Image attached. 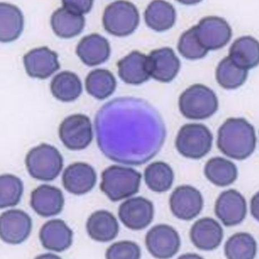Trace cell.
<instances>
[{"label": "cell", "mask_w": 259, "mask_h": 259, "mask_svg": "<svg viewBox=\"0 0 259 259\" xmlns=\"http://www.w3.org/2000/svg\"><path fill=\"white\" fill-rule=\"evenodd\" d=\"M97 141L107 158L124 165L139 166L151 160L165 141L160 117L138 99L119 98L104 105L95 120Z\"/></svg>", "instance_id": "1"}, {"label": "cell", "mask_w": 259, "mask_h": 259, "mask_svg": "<svg viewBox=\"0 0 259 259\" xmlns=\"http://www.w3.org/2000/svg\"><path fill=\"white\" fill-rule=\"evenodd\" d=\"M256 141L255 128L246 119L231 118L219 129L217 146L224 155L242 161L255 151Z\"/></svg>", "instance_id": "2"}, {"label": "cell", "mask_w": 259, "mask_h": 259, "mask_svg": "<svg viewBox=\"0 0 259 259\" xmlns=\"http://www.w3.org/2000/svg\"><path fill=\"white\" fill-rule=\"evenodd\" d=\"M102 179L101 191L109 200L117 202L138 192L142 174L133 168L113 165L104 170Z\"/></svg>", "instance_id": "3"}, {"label": "cell", "mask_w": 259, "mask_h": 259, "mask_svg": "<svg viewBox=\"0 0 259 259\" xmlns=\"http://www.w3.org/2000/svg\"><path fill=\"white\" fill-rule=\"evenodd\" d=\"M179 106L187 118L201 120L210 117L218 109V99L211 89L195 84L186 89L179 98Z\"/></svg>", "instance_id": "4"}, {"label": "cell", "mask_w": 259, "mask_h": 259, "mask_svg": "<svg viewBox=\"0 0 259 259\" xmlns=\"http://www.w3.org/2000/svg\"><path fill=\"white\" fill-rule=\"evenodd\" d=\"M26 165L32 177L39 181L49 182L54 180L62 171L63 159L56 147L44 143L28 153Z\"/></svg>", "instance_id": "5"}, {"label": "cell", "mask_w": 259, "mask_h": 259, "mask_svg": "<svg viewBox=\"0 0 259 259\" xmlns=\"http://www.w3.org/2000/svg\"><path fill=\"white\" fill-rule=\"evenodd\" d=\"M212 141V133L204 124H186L178 133L176 146L184 157L198 159L211 151Z\"/></svg>", "instance_id": "6"}, {"label": "cell", "mask_w": 259, "mask_h": 259, "mask_svg": "<svg viewBox=\"0 0 259 259\" xmlns=\"http://www.w3.org/2000/svg\"><path fill=\"white\" fill-rule=\"evenodd\" d=\"M140 21L138 10L134 5L126 1L114 2L106 8L103 23L106 31L118 37L132 34Z\"/></svg>", "instance_id": "7"}, {"label": "cell", "mask_w": 259, "mask_h": 259, "mask_svg": "<svg viewBox=\"0 0 259 259\" xmlns=\"http://www.w3.org/2000/svg\"><path fill=\"white\" fill-rule=\"evenodd\" d=\"M59 136L65 147L70 150L79 151L85 149L93 139L91 119L82 114L68 116L60 125Z\"/></svg>", "instance_id": "8"}, {"label": "cell", "mask_w": 259, "mask_h": 259, "mask_svg": "<svg viewBox=\"0 0 259 259\" xmlns=\"http://www.w3.org/2000/svg\"><path fill=\"white\" fill-rule=\"evenodd\" d=\"M194 28L199 42L208 51L225 47L232 36L230 25L220 17L204 18Z\"/></svg>", "instance_id": "9"}, {"label": "cell", "mask_w": 259, "mask_h": 259, "mask_svg": "<svg viewBox=\"0 0 259 259\" xmlns=\"http://www.w3.org/2000/svg\"><path fill=\"white\" fill-rule=\"evenodd\" d=\"M146 245L148 251L154 257L168 258L178 253L181 247V238L172 227L159 224L147 233Z\"/></svg>", "instance_id": "10"}, {"label": "cell", "mask_w": 259, "mask_h": 259, "mask_svg": "<svg viewBox=\"0 0 259 259\" xmlns=\"http://www.w3.org/2000/svg\"><path fill=\"white\" fill-rule=\"evenodd\" d=\"M154 217V207L148 199L137 197L123 202L118 208V217L124 226L134 231L144 230Z\"/></svg>", "instance_id": "11"}, {"label": "cell", "mask_w": 259, "mask_h": 259, "mask_svg": "<svg viewBox=\"0 0 259 259\" xmlns=\"http://www.w3.org/2000/svg\"><path fill=\"white\" fill-rule=\"evenodd\" d=\"M203 205L201 193L191 186L177 187L170 198L173 215L183 221H191L196 218L201 212Z\"/></svg>", "instance_id": "12"}, {"label": "cell", "mask_w": 259, "mask_h": 259, "mask_svg": "<svg viewBox=\"0 0 259 259\" xmlns=\"http://www.w3.org/2000/svg\"><path fill=\"white\" fill-rule=\"evenodd\" d=\"M32 228L31 217L22 210H8L0 218V235L2 240L9 244L18 245L26 241Z\"/></svg>", "instance_id": "13"}, {"label": "cell", "mask_w": 259, "mask_h": 259, "mask_svg": "<svg viewBox=\"0 0 259 259\" xmlns=\"http://www.w3.org/2000/svg\"><path fill=\"white\" fill-rule=\"evenodd\" d=\"M215 212L224 226H237L243 221L246 216L245 198L235 189L224 191L217 199Z\"/></svg>", "instance_id": "14"}, {"label": "cell", "mask_w": 259, "mask_h": 259, "mask_svg": "<svg viewBox=\"0 0 259 259\" xmlns=\"http://www.w3.org/2000/svg\"><path fill=\"white\" fill-rule=\"evenodd\" d=\"M56 52L47 47L32 49L23 57L26 72L30 77L46 79L59 70L60 64Z\"/></svg>", "instance_id": "15"}, {"label": "cell", "mask_w": 259, "mask_h": 259, "mask_svg": "<svg viewBox=\"0 0 259 259\" xmlns=\"http://www.w3.org/2000/svg\"><path fill=\"white\" fill-rule=\"evenodd\" d=\"M97 176L89 164L77 162L69 165L63 174V185L66 190L75 195H82L96 186Z\"/></svg>", "instance_id": "16"}, {"label": "cell", "mask_w": 259, "mask_h": 259, "mask_svg": "<svg viewBox=\"0 0 259 259\" xmlns=\"http://www.w3.org/2000/svg\"><path fill=\"white\" fill-rule=\"evenodd\" d=\"M148 59L151 76L159 82H171L181 68L180 60L170 48L154 50Z\"/></svg>", "instance_id": "17"}, {"label": "cell", "mask_w": 259, "mask_h": 259, "mask_svg": "<svg viewBox=\"0 0 259 259\" xmlns=\"http://www.w3.org/2000/svg\"><path fill=\"white\" fill-rule=\"evenodd\" d=\"M224 237L222 226L215 219L204 218L194 223L190 231L193 245L203 251H212L220 246Z\"/></svg>", "instance_id": "18"}, {"label": "cell", "mask_w": 259, "mask_h": 259, "mask_svg": "<svg viewBox=\"0 0 259 259\" xmlns=\"http://www.w3.org/2000/svg\"><path fill=\"white\" fill-rule=\"evenodd\" d=\"M63 192L57 187L44 184L31 193V206L38 215L48 218L58 215L63 210Z\"/></svg>", "instance_id": "19"}, {"label": "cell", "mask_w": 259, "mask_h": 259, "mask_svg": "<svg viewBox=\"0 0 259 259\" xmlns=\"http://www.w3.org/2000/svg\"><path fill=\"white\" fill-rule=\"evenodd\" d=\"M39 236L44 248L58 252L66 250L73 241V232L61 219H54L45 224Z\"/></svg>", "instance_id": "20"}, {"label": "cell", "mask_w": 259, "mask_h": 259, "mask_svg": "<svg viewBox=\"0 0 259 259\" xmlns=\"http://www.w3.org/2000/svg\"><path fill=\"white\" fill-rule=\"evenodd\" d=\"M119 77L128 84L138 85L148 80L151 77L148 57L134 51L117 63Z\"/></svg>", "instance_id": "21"}, {"label": "cell", "mask_w": 259, "mask_h": 259, "mask_svg": "<svg viewBox=\"0 0 259 259\" xmlns=\"http://www.w3.org/2000/svg\"><path fill=\"white\" fill-rule=\"evenodd\" d=\"M76 53L84 64L93 67L107 61L110 56L111 47L105 37L94 33L81 39L77 47Z\"/></svg>", "instance_id": "22"}, {"label": "cell", "mask_w": 259, "mask_h": 259, "mask_svg": "<svg viewBox=\"0 0 259 259\" xmlns=\"http://www.w3.org/2000/svg\"><path fill=\"white\" fill-rule=\"evenodd\" d=\"M87 230L93 240L107 242L112 241L118 235L119 224L112 213L99 210L92 213L88 219Z\"/></svg>", "instance_id": "23"}, {"label": "cell", "mask_w": 259, "mask_h": 259, "mask_svg": "<svg viewBox=\"0 0 259 259\" xmlns=\"http://www.w3.org/2000/svg\"><path fill=\"white\" fill-rule=\"evenodd\" d=\"M229 57L237 67L246 70L256 67L259 62L258 42L251 36L238 38L232 45Z\"/></svg>", "instance_id": "24"}, {"label": "cell", "mask_w": 259, "mask_h": 259, "mask_svg": "<svg viewBox=\"0 0 259 259\" xmlns=\"http://www.w3.org/2000/svg\"><path fill=\"white\" fill-rule=\"evenodd\" d=\"M51 23L54 33L58 36L69 38L75 37L82 32L85 24V19L82 15L62 8L53 13Z\"/></svg>", "instance_id": "25"}, {"label": "cell", "mask_w": 259, "mask_h": 259, "mask_svg": "<svg viewBox=\"0 0 259 259\" xmlns=\"http://www.w3.org/2000/svg\"><path fill=\"white\" fill-rule=\"evenodd\" d=\"M0 39L2 42L16 40L24 28V17L17 7L11 4H0Z\"/></svg>", "instance_id": "26"}, {"label": "cell", "mask_w": 259, "mask_h": 259, "mask_svg": "<svg viewBox=\"0 0 259 259\" xmlns=\"http://www.w3.org/2000/svg\"><path fill=\"white\" fill-rule=\"evenodd\" d=\"M144 18L147 26L157 32L171 28L176 21V11L171 4L165 1H154L149 5Z\"/></svg>", "instance_id": "27"}, {"label": "cell", "mask_w": 259, "mask_h": 259, "mask_svg": "<svg viewBox=\"0 0 259 259\" xmlns=\"http://www.w3.org/2000/svg\"><path fill=\"white\" fill-rule=\"evenodd\" d=\"M51 92L55 98L64 102L75 101L82 92L80 79L77 74L63 71L57 74L51 82Z\"/></svg>", "instance_id": "28"}, {"label": "cell", "mask_w": 259, "mask_h": 259, "mask_svg": "<svg viewBox=\"0 0 259 259\" xmlns=\"http://www.w3.org/2000/svg\"><path fill=\"white\" fill-rule=\"evenodd\" d=\"M204 173L209 181L222 187L231 185L238 177L235 164L219 157L209 159L204 168Z\"/></svg>", "instance_id": "29"}, {"label": "cell", "mask_w": 259, "mask_h": 259, "mask_svg": "<svg viewBox=\"0 0 259 259\" xmlns=\"http://www.w3.org/2000/svg\"><path fill=\"white\" fill-rule=\"evenodd\" d=\"M116 80L113 74L106 69H97L89 73L85 81L88 93L99 100H103L115 91Z\"/></svg>", "instance_id": "30"}, {"label": "cell", "mask_w": 259, "mask_h": 259, "mask_svg": "<svg viewBox=\"0 0 259 259\" xmlns=\"http://www.w3.org/2000/svg\"><path fill=\"white\" fill-rule=\"evenodd\" d=\"M144 180L152 191L165 192L172 186L174 174L170 166L166 163L155 162L146 167L144 171Z\"/></svg>", "instance_id": "31"}, {"label": "cell", "mask_w": 259, "mask_h": 259, "mask_svg": "<svg viewBox=\"0 0 259 259\" xmlns=\"http://www.w3.org/2000/svg\"><path fill=\"white\" fill-rule=\"evenodd\" d=\"M224 251L228 258L252 259L256 255L257 243L250 234L238 233L228 239Z\"/></svg>", "instance_id": "32"}, {"label": "cell", "mask_w": 259, "mask_h": 259, "mask_svg": "<svg viewBox=\"0 0 259 259\" xmlns=\"http://www.w3.org/2000/svg\"><path fill=\"white\" fill-rule=\"evenodd\" d=\"M248 71L238 67L230 57L224 58L219 64L216 71L217 80L227 90L236 89L245 82Z\"/></svg>", "instance_id": "33"}, {"label": "cell", "mask_w": 259, "mask_h": 259, "mask_svg": "<svg viewBox=\"0 0 259 259\" xmlns=\"http://www.w3.org/2000/svg\"><path fill=\"white\" fill-rule=\"evenodd\" d=\"M1 185V208L14 207L21 201L23 192V184L16 176L6 174L0 177Z\"/></svg>", "instance_id": "34"}, {"label": "cell", "mask_w": 259, "mask_h": 259, "mask_svg": "<svg viewBox=\"0 0 259 259\" xmlns=\"http://www.w3.org/2000/svg\"><path fill=\"white\" fill-rule=\"evenodd\" d=\"M178 51L187 59L197 60L205 57L208 51L199 42L194 26L184 32L178 45Z\"/></svg>", "instance_id": "35"}, {"label": "cell", "mask_w": 259, "mask_h": 259, "mask_svg": "<svg viewBox=\"0 0 259 259\" xmlns=\"http://www.w3.org/2000/svg\"><path fill=\"white\" fill-rule=\"evenodd\" d=\"M106 256L109 259H138L141 258V250L136 243L123 241L114 243L109 247Z\"/></svg>", "instance_id": "36"}, {"label": "cell", "mask_w": 259, "mask_h": 259, "mask_svg": "<svg viewBox=\"0 0 259 259\" xmlns=\"http://www.w3.org/2000/svg\"><path fill=\"white\" fill-rule=\"evenodd\" d=\"M63 8H66L74 13L82 15L91 11L93 6V1H77V0H64L62 2Z\"/></svg>", "instance_id": "37"}, {"label": "cell", "mask_w": 259, "mask_h": 259, "mask_svg": "<svg viewBox=\"0 0 259 259\" xmlns=\"http://www.w3.org/2000/svg\"><path fill=\"white\" fill-rule=\"evenodd\" d=\"M251 212L252 216L258 221V193L252 199L251 202Z\"/></svg>", "instance_id": "38"}]
</instances>
